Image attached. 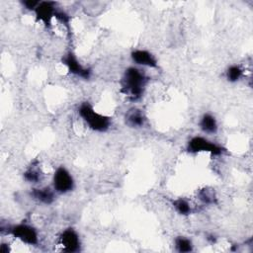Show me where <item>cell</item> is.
<instances>
[{
    "instance_id": "obj_1",
    "label": "cell",
    "mask_w": 253,
    "mask_h": 253,
    "mask_svg": "<svg viewBox=\"0 0 253 253\" xmlns=\"http://www.w3.org/2000/svg\"><path fill=\"white\" fill-rule=\"evenodd\" d=\"M148 82L147 76L140 69L134 66L127 67L121 80V92L130 101H136L141 98L145 86Z\"/></svg>"
},
{
    "instance_id": "obj_2",
    "label": "cell",
    "mask_w": 253,
    "mask_h": 253,
    "mask_svg": "<svg viewBox=\"0 0 253 253\" xmlns=\"http://www.w3.org/2000/svg\"><path fill=\"white\" fill-rule=\"evenodd\" d=\"M78 114L88 126V127L92 130L104 132L111 126V118L97 112L88 102L80 104L78 108Z\"/></svg>"
},
{
    "instance_id": "obj_3",
    "label": "cell",
    "mask_w": 253,
    "mask_h": 253,
    "mask_svg": "<svg viewBox=\"0 0 253 253\" xmlns=\"http://www.w3.org/2000/svg\"><path fill=\"white\" fill-rule=\"evenodd\" d=\"M187 151L190 153H199V152H208L211 155H220L225 149L217 143H214L208 138L200 135L193 136L187 143Z\"/></svg>"
},
{
    "instance_id": "obj_4",
    "label": "cell",
    "mask_w": 253,
    "mask_h": 253,
    "mask_svg": "<svg viewBox=\"0 0 253 253\" xmlns=\"http://www.w3.org/2000/svg\"><path fill=\"white\" fill-rule=\"evenodd\" d=\"M74 184L72 175L64 166L56 168L52 177V186L56 193L67 194L74 189Z\"/></svg>"
},
{
    "instance_id": "obj_5",
    "label": "cell",
    "mask_w": 253,
    "mask_h": 253,
    "mask_svg": "<svg viewBox=\"0 0 253 253\" xmlns=\"http://www.w3.org/2000/svg\"><path fill=\"white\" fill-rule=\"evenodd\" d=\"M9 233L28 245H37L39 243V234L37 229L27 223H19L9 228Z\"/></svg>"
},
{
    "instance_id": "obj_6",
    "label": "cell",
    "mask_w": 253,
    "mask_h": 253,
    "mask_svg": "<svg viewBox=\"0 0 253 253\" xmlns=\"http://www.w3.org/2000/svg\"><path fill=\"white\" fill-rule=\"evenodd\" d=\"M62 63L67 67L68 71L80 78L89 79L91 77V70L85 66H83L79 60L77 59L76 55L69 51L62 57Z\"/></svg>"
},
{
    "instance_id": "obj_7",
    "label": "cell",
    "mask_w": 253,
    "mask_h": 253,
    "mask_svg": "<svg viewBox=\"0 0 253 253\" xmlns=\"http://www.w3.org/2000/svg\"><path fill=\"white\" fill-rule=\"evenodd\" d=\"M59 243L65 252H78L81 247V241L77 231L71 227L64 229L59 236Z\"/></svg>"
},
{
    "instance_id": "obj_8",
    "label": "cell",
    "mask_w": 253,
    "mask_h": 253,
    "mask_svg": "<svg viewBox=\"0 0 253 253\" xmlns=\"http://www.w3.org/2000/svg\"><path fill=\"white\" fill-rule=\"evenodd\" d=\"M56 12V3L53 1H40L39 5L35 9L36 17L38 21L43 23L46 27H49L51 20Z\"/></svg>"
},
{
    "instance_id": "obj_9",
    "label": "cell",
    "mask_w": 253,
    "mask_h": 253,
    "mask_svg": "<svg viewBox=\"0 0 253 253\" xmlns=\"http://www.w3.org/2000/svg\"><path fill=\"white\" fill-rule=\"evenodd\" d=\"M131 60L140 66H146L150 68H156L158 61L156 57L146 49H134L130 53Z\"/></svg>"
},
{
    "instance_id": "obj_10",
    "label": "cell",
    "mask_w": 253,
    "mask_h": 253,
    "mask_svg": "<svg viewBox=\"0 0 253 253\" xmlns=\"http://www.w3.org/2000/svg\"><path fill=\"white\" fill-rule=\"evenodd\" d=\"M126 124L130 127H142L146 124V116L144 112L137 108H132L128 110L125 117Z\"/></svg>"
},
{
    "instance_id": "obj_11",
    "label": "cell",
    "mask_w": 253,
    "mask_h": 253,
    "mask_svg": "<svg viewBox=\"0 0 253 253\" xmlns=\"http://www.w3.org/2000/svg\"><path fill=\"white\" fill-rule=\"evenodd\" d=\"M54 190H51L49 187H43V188H35L31 192V196L37 200L38 202L44 204V205H50L54 201Z\"/></svg>"
},
{
    "instance_id": "obj_12",
    "label": "cell",
    "mask_w": 253,
    "mask_h": 253,
    "mask_svg": "<svg viewBox=\"0 0 253 253\" xmlns=\"http://www.w3.org/2000/svg\"><path fill=\"white\" fill-rule=\"evenodd\" d=\"M199 126H200V128L206 132V133H210V134H212V133H215L217 131V128H218V126H217V122H216V119L211 115V114H204L200 120V123H199Z\"/></svg>"
},
{
    "instance_id": "obj_13",
    "label": "cell",
    "mask_w": 253,
    "mask_h": 253,
    "mask_svg": "<svg viewBox=\"0 0 253 253\" xmlns=\"http://www.w3.org/2000/svg\"><path fill=\"white\" fill-rule=\"evenodd\" d=\"M175 248L180 253H188L193 251L194 245L190 238L185 236H177L174 240Z\"/></svg>"
},
{
    "instance_id": "obj_14",
    "label": "cell",
    "mask_w": 253,
    "mask_h": 253,
    "mask_svg": "<svg viewBox=\"0 0 253 253\" xmlns=\"http://www.w3.org/2000/svg\"><path fill=\"white\" fill-rule=\"evenodd\" d=\"M173 207L175 211L181 215H188L191 213V206L189 202L183 198H179L173 201Z\"/></svg>"
},
{
    "instance_id": "obj_15",
    "label": "cell",
    "mask_w": 253,
    "mask_h": 253,
    "mask_svg": "<svg viewBox=\"0 0 253 253\" xmlns=\"http://www.w3.org/2000/svg\"><path fill=\"white\" fill-rule=\"evenodd\" d=\"M243 75V70L239 65H230L225 71V77L227 81L234 83L240 80Z\"/></svg>"
},
{
    "instance_id": "obj_16",
    "label": "cell",
    "mask_w": 253,
    "mask_h": 253,
    "mask_svg": "<svg viewBox=\"0 0 253 253\" xmlns=\"http://www.w3.org/2000/svg\"><path fill=\"white\" fill-rule=\"evenodd\" d=\"M199 199H200L204 204H207V205L215 203V196H214V193H213V191L209 190V189H203V190H201L200 193H199Z\"/></svg>"
},
{
    "instance_id": "obj_17",
    "label": "cell",
    "mask_w": 253,
    "mask_h": 253,
    "mask_svg": "<svg viewBox=\"0 0 253 253\" xmlns=\"http://www.w3.org/2000/svg\"><path fill=\"white\" fill-rule=\"evenodd\" d=\"M24 179L30 183H38L41 180V173L38 169L29 168L24 173Z\"/></svg>"
},
{
    "instance_id": "obj_18",
    "label": "cell",
    "mask_w": 253,
    "mask_h": 253,
    "mask_svg": "<svg viewBox=\"0 0 253 253\" xmlns=\"http://www.w3.org/2000/svg\"><path fill=\"white\" fill-rule=\"evenodd\" d=\"M40 1H34V0H25L22 1L23 6H25L26 9L31 10V11H35V9L37 8V6L39 5Z\"/></svg>"
}]
</instances>
